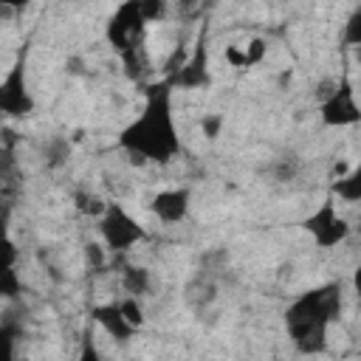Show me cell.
Here are the masks:
<instances>
[{"label":"cell","mask_w":361,"mask_h":361,"mask_svg":"<svg viewBox=\"0 0 361 361\" xmlns=\"http://www.w3.org/2000/svg\"><path fill=\"white\" fill-rule=\"evenodd\" d=\"M141 93H144L141 113L121 127L116 144L138 164L164 166L183 152V141H180L175 107H172L175 87L164 76L155 82H144Z\"/></svg>","instance_id":"obj_1"},{"label":"cell","mask_w":361,"mask_h":361,"mask_svg":"<svg viewBox=\"0 0 361 361\" xmlns=\"http://www.w3.org/2000/svg\"><path fill=\"white\" fill-rule=\"evenodd\" d=\"M341 282H324L319 288L299 293L285 307V333L302 355L324 353L330 327L341 316Z\"/></svg>","instance_id":"obj_2"},{"label":"cell","mask_w":361,"mask_h":361,"mask_svg":"<svg viewBox=\"0 0 361 361\" xmlns=\"http://www.w3.org/2000/svg\"><path fill=\"white\" fill-rule=\"evenodd\" d=\"M166 11H169V0H121L107 17L104 39L118 54L127 79L141 82L147 28L164 20Z\"/></svg>","instance_id":"obj_3"},{"label":"cell","mask_w":361,"mask_h":361,"mask_svg":"<svg viewBox=\"0 0 361 361\" xmlns=\"http://www.w3.org/2000/svg\"><path fill=\"white\" fill-rule=\"evenodd\" d=\"M28 54H31V45L23 42L0 79V118L20 121L37 110V99L28 85Z\"/></svg>","instance_id":"obj_4"},{"label":"cell","mask_w":361,"mask_h":361,"mask_svg":"<svg viewBox=\"0 0 361 361\" xmlns=\"http://www.w3.org/2000/svg\"><path fill=\"white\" fill-rule=\"evenodd\" d=\"M96 223H99V237L110 254H127L144 240H149L147 226H141L135 214L118 200H107Z\"/></svg>","instance_id":"obj_5"},{"label":"cell","mask_w":361,"mask_h":361,"mask_svg":"<svg viewBox=\"0 0 361 361\" xmlns=\"http://www.w3.org/2000/svg\"><path fill=\"white\" fill-rule=\"evenodd\" d=\"M90 322L96 327H102L110 338L124 344L144 327V307H141L138 296L110 299L104 305H93L90 307Z\"/></svg>","instance_id":"obj_6"},{"label":"cell","mask_w":361,"mask_h":361,"mask_svg":"<svg viewBox=\"0 0 361 361\" xmlns=\"http://www.w3.org/2000/svg\"><path fill=\"white\" fill-rule=\"evenodd\" d=\"M302 228L313 237V243H316L319 248H338V245L347 243L350 234H353V226H350V220L338 212V203H336L333 195H327V197L319 203V209H313V212L302 220Z\"/></svg>","instance_id":"obj_7"},{"label":"cell","mask_w":361,"mask_h":361,"mask_svg":"<svg viewBox=\"0 0 361 361\" xmlns=\"http://www.w3.org/2000/svg\"><path fill=\"white\" fill-rule=\"evenodd\" d=\"M166 79L169 85L178 90H200V87H209L212 85V71H209V37H206V28L200 31L195 48L189 56L180 59L178 68H166Z\"/></svg>","instance_id":"obj_8"},{"label":"cell","mask_w":361,"mask_h":361,"mask_svg":"<svg viewBox=\"0 0 361 361\" xmlns=\"http://www.w3.org/2000/svg\"><path fill=\"white\" fill-rule=\"evenodd\" d=\"M319 116L324 127H355L361 121V107L355 99V85L350 82V76H341L338 85L322 99L319 104Z\"/></svg>","instance_id":"obj_9"},{"label":"cell","mask_w":361,"mask_h":361,"mask_svg":"<svg viewBox=\"0 0 361 361\" xmlns=\"http://www.w3.org/2000/svg\"><path fill=\"white\" fill-rule=\"evenodd\" d=\"M23 293L20 251L8 234L6 214H0V299H17Z\"/></svg>","instance_id":"obj_10"},{"label":"cell","mask_w":361,"mask_h":361,"mask_svg":"<svg viewBox=\"0 0 361 361\" xmlns=\"http://www.w3.org/2000/svg\"><path fill=\"white\" fill-rule=\"evenodd\" d=\"M189 209H192V189L189 186H172V189H161L152 200H149V212L166 223V226H175V223H183L189 217Z\"/></svg>","instance_id":"obj_11"},{"label":"cell","mask_w":361,"mask_h":361,"mask_svg":"<svg viewBox=\"0 0 361 361\" xmlns=\"http://www.w3.org/2000/svg\"><path fill=\"white\" fill-rule=\"evenodd\" d=\"M121 288L127 296H147L149 288H152V274L141 265H133V262H124L121 265Z\"/></svg>","instance_id":"obj_12"},{"label":"cell","mask_w":361,"mask_h":361,"mask_svg":"<svg viewBox=\"0 0 361 361\" xmlns=\"http://www.w3.org/2000/svg\"><path fill=\"white\" fill-rule=\"evenodd\" d=\"M330 195L347 203H358L361 200V166H353L347 175H338L330 183Z\"/></svg>","instance_id":"obj_13"},{"label":"cell","mask_w":361,"mask_h":361,"mask_svg":"<svg viewBox=\"0 0 361 361\" xmlns=\"http://www.w3.org/2000/svg\"><path fill=\"white\" fill-rule=\"evenodd\" d=\"M23 336V324L14 319L0 322V361H11L17 355V341Z\"/></svg>","instance_id":"obj_14"},{"label":"cell","mask_w":361,"mask_h":361,"mask_svg":"<svg viewBox=\"0 0 361 361\" xmlns=\"http://www.w3.org/2000/svg\"><path fill=\"white\" fill-rule=\"evenodd\" d=\"M341 42H344V48L361 45V8H353V14L347 17V23L341 28Z\"/></svg>","instance_id":"obj_15"},{"label":"cell","mask_w":361,"mask_h":361,"mask_svg":"<svg viewBox=\"0 0 361 361\" xmlns=\"http://www.w3.org/2000/svg\"><path fill=\"white\" fill-rule=\"evenodd\" d=\"M76 206H79V212H85L90 217H99L102 209H104V200H99L96 195H76Z\"/></svg>","instance_id":"obj_16"},{"label":"cell","mask_w":361,"mask_h":361,"mask_svg":"<svg viewBox=\"0 0 361 361\" xmlns=\"http://www.w3.org/2000/svg\"><path fill=\"white\" fill-rule=\"evenodd\" d=\"M34 0H0V14H20L23 8H28Z\"/></svg>","instance_id":"obj_17"},{"label":"cell","mask_w":361,"mask_h":361,"mask_svg":"<svg viewBox=\"0 0 361 361\" xmlns=\"http://www.w3.org/2000/svg\"><path fill=\"white\" fill-rule=\"evenodd\" d=\"M220 116L217 118H209V121H203V127H206V133H209V138H217V130H220Z\"/></svg>","instance_id":"obj_18"}]
</instances>
